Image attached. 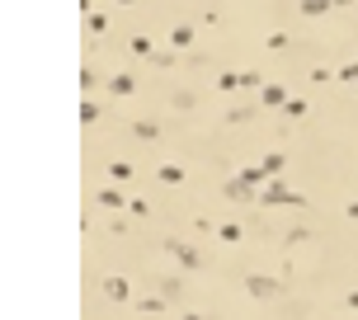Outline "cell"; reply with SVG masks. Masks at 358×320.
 <instances>
[{
    "mask_svg": "<svg viewBox=\"0 0 358 320\" xmlns=\"http://www.w3.org/2000/svg\"><path fill=\"white\" fill-rule=\"evenodd\" d=\"M227 198H236V203H241V198H255V179L250 175L231 179V184H227Z\"/></svg>",
    "mask_w": 358,
    "mask_h": 320,
    "instance_id": "6da1fadb",
    "label": "cell"
},
{
    "mask_svg": "<svg viewBox=\"0 0 358 320\" xmlns=\"http://www.w3.org/2000/svg\"><path fill=\"white\" fill-rule=\"evenodd\" d=\"M165 249H170V254H175V259H179L184 268H198V254H194L189 245H179V240H165Z\"/></svg>",
    "mask_w": 358,
    "mask_h": 320,
    "instance_id": "7a4b0ae2",
    "label": "cell"
},
{
    "mask_svg": "<svg viewBox=\"0 0 358 320\" xmlns=\"http://www.w3.org/2000/svg\"><path fill=\"white\" fill-rule=\"evenodd\" d=\"M245 287H250L255 297H278V283L273 278H245Z\"/></svg>",
    "mask_w": 358,
    "mask_h": 320,
    "instance_id": "3957f363",
    "label": "cell"
},
{
    "mask_svg": "<svg viewBox=\"0 0 358 320\" xmlns=\"http://www.w3.org/2000/svg\"><path fill=\"white\" fill-rule=\"evenodd\" d=\"M264 203H302V198H297V194H287V189H278V184H273V189L264 194Z\"/></svg>",
    "mask_w": 358,
    "mask_h": 320,
    "instance_id": "277c9868",
    "label": "cell"
},
{
    "mask_svg": "<svg viewBox=\"0 0 358 320\" xmlns=\"http://www.w3.org/2000/svg\"><path fill=\"white\" fill-rule=\"evenodd\" d=\"M108 89H113V94H132V89H137V85H132V75H118V80H113V85H108Z\"/></svg>",
    "mask_w": 358,
    "mask_h": 320,
    "instance_id": "5b68a950",
    "label": "cell"
},
{
    "mask_svg": "<svg viewBox=\"0 0 358 320\" xmlns=\"http://www.w3.org/2000/svg\"><path fill=\"white\" fill-rule=\"evenodd\" d=\"M104 292H108V297H127V283H118V278H104Z\"/></svg>",
    "mask_w": 358,
    "mask_h": 320,
    "instance_id": "8992f818",
    "label": "cell"
},
{
    "mask_svg": "<svg viewBox=\"0 0 358 320\" xmlns=\"http://www.w3.org/2000/svg\"><path fill=\"white\" fill-rule=\"evenodd\" d=\"M179 292H184V283H179V278H165V283H161V297H179Z\"/></svg>",
    "mask_w": 358,
    "mask_h": 320,
    "instance_id": "52a82bcc",
    "label": "cell"
},
{
    "mask_svg": "<svg viewBox=\"0 0 358 320\" xmlns=\"http://www.w3.org/2000/svg\"><path fill=\"white\" fill-rule=\"evenodd\" d=\"M325 5H330V0H302L306 15H325Z\"/></svg>",
    "mask_w": 358,
    "mask_h": 320,
    "instance_id": "ba28073f",
    "label": "cell"
}]
</instances>
